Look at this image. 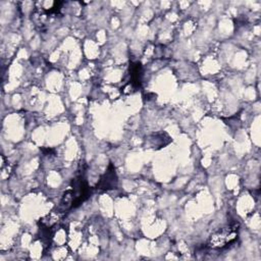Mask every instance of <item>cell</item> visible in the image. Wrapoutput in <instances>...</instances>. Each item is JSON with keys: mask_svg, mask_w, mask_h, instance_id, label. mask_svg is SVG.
<instances>
[{"mask_svg": "<svg viewBox=\"0 0 261 261\" xmlns=\"http://www.w3.org/2000/svg\"><path fill=\"white\" fill-rule=\"evenodd\" d=\"M239 223L231 222L228 225L213 233L207 242V248L212 250H222L234 244L238 240Z\"/></svg>", "mask_w": 261, "mask_h": 261, "instance_id": "6da1fadb", "label": "cell"}, {"mask_svg": "<svg viewBox=\"0 0 261 261\" xmlns=\"http://www.w3.org/2000/svg\"><path fill=\"white\" fill-rule=\"evenodd\" d=\"M118 183H119V181H118V175L115 171V167L110 162L107 170L100 177V180L97 184V189L103 190V191L113 190V189H117Z\"/></svg>", "mask_w": 261, "mask_h": 261, "instance_id": "7a4b0ae2", "label": "cell"}, {"mask_svg": "<svg viewBox=\"0 0 261 261\" xmlns=\"http://www.w3.org/2000/svg\"><path fill=\"white\" fill-rule=\"evenodd\" d=\"M171 139L166 133H156L149 137V144L152 148L160 149L170 143Z\"/></svg>", "mask_w": 261, "mask_h": 261, "instance_id": "3957f363", "label": "cell"}, {"mask_svg": "<svg viewBox=\"0 0 261 261\" xmlns=\"http://www.w3.org/2000/svg\"><path fill=\"white\" fill-rule=\"evenodd\" d=\"M130 76H131V85L134 88H139L141 86V78H142V66L140 63L131 64Z\"/></svg>", "mask_w": 261, "mask_h": 261, "instance_id": "277c9868", "label": "cell"}]
</instances>
